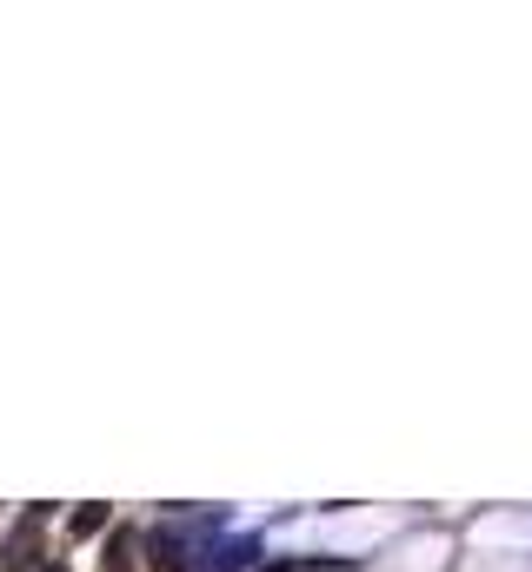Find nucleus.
I'll use <instances>...</instances> for the list:
<instances>
[{"mask_svg":"<svg viewBox=\"0 0 532 572\" xmlns=\"http://www.w3.org/2000/svg\"><path fill=\"white\" fill-rule=\"evenodd\" d=\"M220 520H180V526H153L147 533V566L153 572H200L207 560V533Z\"/></svg>","mask_w":532,"mask_h":572,"instance_id":"obj_1","label":"nucleus"},{"mask_svg":"<svg viewBox=\"0 0 532 572\" xmlns=\"http://www.w3.org/2000/svg\"><path fill=\"white\" fill-rule=\"evenodd\" d=\"M40 526H47V506H33L7 540H0V572H40L47 560H40Z\"/></svg>","mask_w":532,"mask_h":572,"instance_id":"obj_2","label":"nucleus"},{"mask_svg":"<svg viewBox=\"0 0 532 572\" xmlns=\"http://www.w3.org/2000/svg\"><path fill=\"white\" fill-rule=\"evenodd\" d=\"M107 526H113V506H100V500H87V506L73 513V526H67V533H73V540H100Z\"/></svg>","mask_w":532,"mask_h":572,"instance_id":"obj_3","label":"nucleus"},{"mask_svg":"<svg viewBox=\"0 0 532 572\" xmlns=\"http://www.w3.org/2000/svg\"><path fill=\"white\" fill-rule=\"evenodd\" d=\"M107 572H133V540H127V533L107 540Z\"/></svg>","mask_w":532,"mask_h":572,"instance_id":"obj_4","label":"nucleus"},{"mask_svg":"<svg viewBox=\"0 0 532 572\" xmlns=\"http://www.w3.org/2000/svg\"><path fill=\"white\" fill-rule=\"evenodd\" d=\"M40 572H67V560H47V566H40Z\"/></svg>","mask_w":532,"mask_h":572,"instance_id":"obj_5","label":"nucleus"}]
</instances>
